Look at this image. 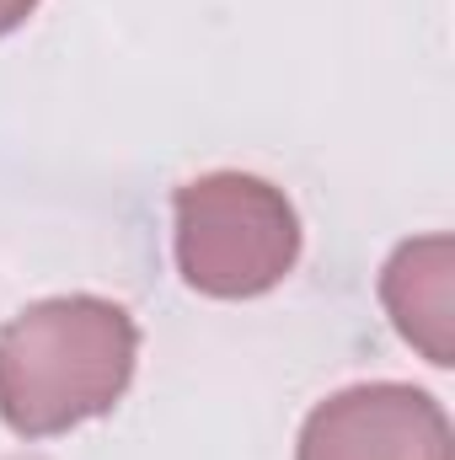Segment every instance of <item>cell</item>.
Instances as JSON below:
<instances>
[{"label":"cell","mask_w":455,"mask_h":460,"mask_svg":"<svg viewBox=\"0 0 455 460\" xmlns=\"http://www.w3.org/2000/svg\"><path fill=\"white\" fill-rule=\"evenodd\" d=\"M139 364L134 316L97 295H54L0 327V423L22 439L113 412Z\"/></svg>","instance_id":"6da1fadb"},{"label":"cell","mask_w":455,"mask_h":460,"mask_svg":"<svg viewBox=\"0 0 455 460\" xmlns=\"http://www.w3.org/2000/svg\"><path fill=\"white\" fill-rule=\"evenodd\" d=\"M177 273L210 300L268 295L300 257V215L252 172H210L177 188Z\"/></svg>","instance_id":"7a4b0ae2"},{"label":"cell","mask_w":455,"mask_h":460,"mask_svg":"<svg viewBox=\"0 0 455 460\" xmlns=\"http://www.w3.org/2000/svg\"><path fill=\"white\" fill-rule=\"evenodd\" d=\"M451 235H418L391 252L380 273V300L397 332L429 364H451Z\"/></svg>","instance_id":"277c9868"},{"label":"cell","mask_w":455,"mask_h":460,"mask_svg":"<svg viewBox=\"0 0 455 460\" xmlns=\"http://www.w3.org/2000/svg\"><path fill=\"white\" fill-rule=\"evenodd\" d=\"M32 11H38V0H0V38H5V32H16Z\"/></svg>","instance_id":"5b68a950"},{"label":"cell","mask_w":455,"mask_h":460,"mask_svg":"<svg viewBox=\"0 0 455 460\" xmlns=\"http://www.w3.org/2000/svg\"><path fill=\"white\" fill-rule=\"evenodd\" d=\"M295 460H455V439L429 391L375 380L327 396L306 418Z\"/></svg>","instance_id":"3957f363"},{"label":"cell","mask_w":455,"mask_h":460,"mask_svg":"<svg viewBox=\"0 0 455 460\" xmlns=\"http://www.w3.org/2000/svg\"><path fill=\"white\" fill-rule=\"evenodd\" d=\"M16 460H32V456H16Z\"/></svg>","instance_id":"8992f818"}]
</instances>
